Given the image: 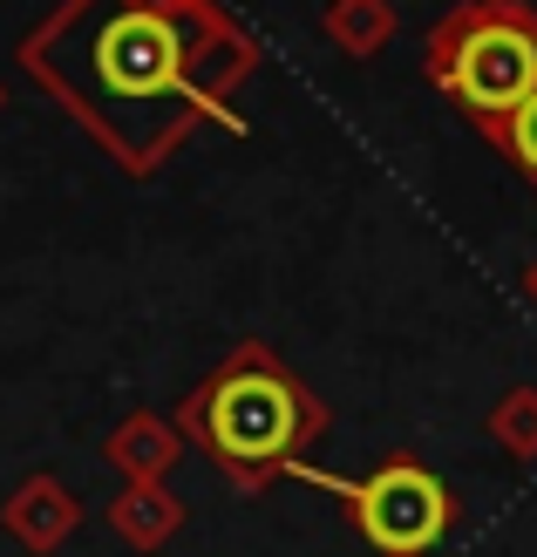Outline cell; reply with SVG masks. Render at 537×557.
Here are the masks:
<instances>
[{
	"instance_id": "cell-1",
	"label": "cell",
	"mask_w": 537,
	"mask_h": 557,
	"mask_svg": "<svg viewBox=\"0 0 537 557\" xmlns=\"http://www.w3.org/2000/svg\"><path fill=\"white\" fill-rule=\"evenodd\" d=\"M14 62L130 177H150L197 123L245 129L232 89L259 69V35L218 0H62Z\"/></svg>"
},
{
	"instance_id": "cell-2",
	"label": "cell",
	"mask_w": 537,
	"mask_h": 557,
	"mask_svg": "<svg viewBox=\"0 0 537 557\" xmlns=\"http://www.w3.org/2000/svg\"><path fill=\"white\" fill-rule=\"evenodd\" d=\"M171 422L239 496H259L286 483L314 442H327L333 414L272 341H239L171 408Z\"/></svg>"
},
{
	"instance_id": "cell-3",
	"label": "cell",
	"mask_w": 537,
	"mask_h": 557,
	"mask_svg": "<svg viewBox=\"0 0 537 557\" xmlns=\"http://www.w3.org/2000/svg\"><path fill=\"white\" fill-rule=\"evenodd\" d=\"M422 75L476 129H497L537 96V8L530 0H456L422 41Z\"/></svg>"
},
{
	"instance_id": "cell-4",
	"label": "cell",
	"mask_w": 537,
	"mask_h": 557,
	"mask_svg": "<svg viewBox=\"0 0 537 557\" xmlns=\"http://www.w3.org/2000/svg\"><path fill=\"white\" fill-rule=\"evenodd\" d=\"M286 483H306V490H320V496H341L347 517H354V531H361V544L375 550V557H429L463 523L456 490H449L422 456H408V449L381 456L367 476H327V469L300 462Z\"/></svg>"
},
{
	"instance_id": "cell-5",
	"label": "cell",
	"mask_w": 537,
	"mask_h": 557,
	"mask_svg": "<svg viewBox=\"0 0 537 557\" xmlns=\"http://www.w3.org/2000/svg\"><path fill=\"white\" fill-rule=\"evenodd\" d=\"M0 531H8L27 557H54L82 531V496L62 476H48V469H27V476L0 496Z\"/></svg>"
},
{
	"instance_id": "cell-6",
	"label": "cell",
	"mask_w": 537,
	"mask_h": 557,
	"mask_svg": "<svg viewBox=\"0 0 537 557\" xmlns=\"http://www.w3.org/2000/svg\"><path fill=\"white\" fill-rule=\"evenodd\" d=\"M184 449H191L184 429L171 422V414H157V408H130L123 422L102 435V462L117 469L123 483H171Z\"/></svg>"
},
{
	"instance_id": "cell-7",
	"label": "cell",
	"mask_w": 537,
	"mask_h": 557,
	"mask_svg": "<svg viewBox=\"0 0 537 557\" xmlns=\"http://www.w3.org/2000/svg\"><path fill=\"white\" fill-rule=\"evenodd\" d=\"M102 517H109V531H117L130 550L150 557V550H163V544L184 531L191 510H184V496H178L171 483H123L117 496H109Z\"/></svg>"
},
{
	"instance_id": "cell-8",
	"label": "cell",
	"mask_w": 537,
	"mask_h": 557,
	"mask_svg": "<svg viewBox=\"0 0 537 557\" xmlns=\"http://www.w3.org/2000/svg\"><path fill=\"white\" fill-rule=\"evenodd\" d=\"M394 8L388 0H327L320 8V35L347 54V62H367V54H381L394 41Z\"/></svg>"
},
{
	"instance_id": "cell-9",
	"label": "cell",
	"mask_w": 537,
	"mask_h": 557,
	"mask_svg": "<svg viewBox=\"0 0 537 557\" xmlns=\"http://www.w3.org/2000/svg\"><path fill=\"white\" fill-rule=\"evenodd\" d=\"M484 435L497 442L511 462H537V381H511L503 395L490 401V414H484Z\"/></svg>"
},
{
	"instance_id": "cell-10",
	"label": "cell",
	"mask_w": 537,
	"mask_h": 557,
	"mask_svg": "<svg viewBox=\"0 0 537 557\" xmlns=\"http://www.w3.org/2000/svg\"><path fill=\"white\" fill-rule=\"evenodd\" d=\"M490 136V150H503L517 163V171L530 177V190H537V96L524 102V109H511V116H503L497 129H484Z\"/></svg>"
},
{
	"instance_id": "cell-11",
	"label": "cell",
	"mask_w": 537,
	"mask_h": 557,
	"mask_svg": "<svg viewBox=\"0 0 537 557\" xmlns=\"http://www.w3.org/2000/svg\"><path fill=\"white\" fill-rule=\"evenodd\" d=\"M517 293H524V299H530V313H537V259H530V265H524V278H517Z\"/></svg>"
},
{
	"instance_id": "cell-12",
	"label": "cell",
	"mask_w": 537,
	"mask_h": 557,
	"mask_svg": "<svg viewBox=\"0 0 537 557\" xmlns=\"http://www.w3.org/2000/svg\"><path fill=\"white\" fill-rule=\"evenodd\" d=\"M0 109H8V96H0Z\"/></svg>"
}]
</instances>
